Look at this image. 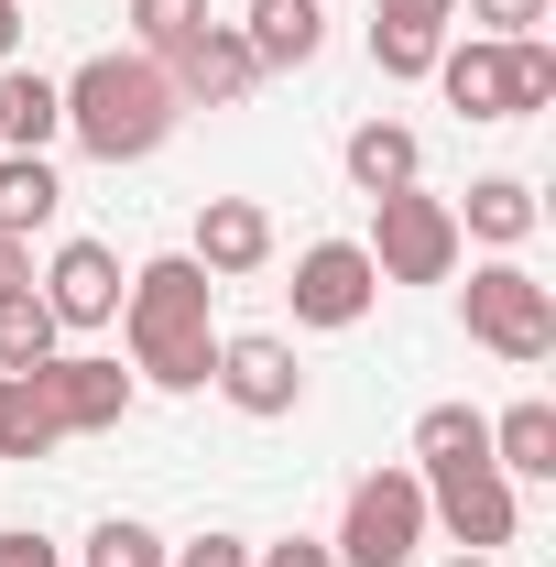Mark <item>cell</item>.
Here are the masks:
<instances>
[{
    "label": "cell",
    "instance_id": "cell-1",
    "mask_svg": "<svg viewBox=\"0 0 556 567\" xmlns=\"http://www.w3.org/2000/svg\"><path fill=\"white\" fill-rule=\"evenodd\" d=\"M218 284L186 262V251H164V262H142L121 284V328H132V371L142 382H164V393H208L218 371V328H208Z\"/></svg>",
    "mask_w": 556,
    "mask_h": 567
},
{
    "label": "cell",
    "instance_id": "cell-2",
    "mask_svg": "<svg viewBox=\"0 0 556 567\" xmlns=\"http://www.w3.org/2000/svg\"><path fill=\"white\" fill-rule=\"evenodd\" d=\"M55 87H66V142L99 153V164H142V153H164L175 121H186V99L164 87L153 55H87V66L55 76Z\"/></svg>",
    "mask_w": 556,
    "mask_h": 567
},
{
    "label": "cell",
    "instance_id": "cell-3",
    "mask_svg": "<svg viewBox=\"0 0 556 567\" xmlns=\"http://www.w3.org/2000/svg\"><path fill=\"white\" fill-rule=\"evenodd\" d=\"M371 274L382 284H447L459 274V208L447 197H425V186H393V197H371Z\"/></svg>",
    "mask_w": 556,
    "mask_h": 567
},
{
    "label": "cell",
    "instance_id": "cell-4",
    "mask_svg": "<svg viewBox=\"0 0 556 567\" xmlns=\"http://www.w3.org/2000/svg\"><path fill=\"white\" fill-rule=\"evenodd\" d=\"M470 339L513 371H535L556 350V284H535L524 262H481L470 274Z\"/></svg>",
    "mask_w": 556,
    "mask_h": 567
},
{
    "label": "cell",
    "instance_id": "cell-5",
    "mask_svg": "<svg viewBox=\"0 0 556 567\" xmlns=\"http://www.w3.org/2000/svg\"><path fill=\"white\" fill-rule=\"evenodd\" d=\"M415 481H425V524H436L459 557H502V546H513L524 513H513V481H502L491 458H436Z\"/></svg>",
    "mask_w": 556,
    "mask_h": 567
},
{
    "label": "cell",
    "instance_id": "cell-6",
    "mask_svg": "<svg viewBox=\"0 0 556 567\" xmlns=\"http://www.w3.org/2000/svg\"><path fill=\"white\" fill-rule=\"evenodd\" d=\"M415 546H425V481H415V470H371V481H349V513H339V546H328V557L404 567Z\"/></svg>",
    "mask_w": 556,
    "mask_h": 567
},
{
    "label": "cell",
    "instance_id": "cell-7",
    "mask_svg": "<svg viewBox=\"0 0 556 567\" xmlns=\"http://www.w3.org/2000/svg\"><path fill=\"white\" fill-rule=\"evenodd\" d=\"M284 295H295V328H360V317L382 306V274H371L360 240H306Z\"/></svg>",
    "mask_w": 556,
    "mask_h": 567
},
{
    "label": "cell",
    "instance_id": "cell-8",
    "mask_svg": "<svg viewBox=\"0 0 556 567\" xmlns=\"http://www.w3.org/2000/svg\"><path fill=\"white\" fill-rule=\"evenodd\" d=\"M164 66V87L186 99V110H240L251 87H262V66H251V44H240V22H197L175 55H153Z\"/></svg>",
    "mask_w": 556,
    "mask_h": 567
},
{
    "label": "cell",
    "instance_id": "cell-9",
    "mask_svg": "<svg viewBox=\"0 0 556 567\" xmlns=\"http://www.w3.org/2000/svg\"><path fill=\"white\" fill-rule=\"evenodd\" d=\"M33 393H44V415H55V436H99V425H121L132 415V371L121 360H99V350H55L44 371H33Z\"/></svg>",
    "mask_w": 556,
    "mask_h": 567
},
{
    "label": "cell",
    "instance_id": "cell-10",
    "mask_svg": "<svg viewBox=\"0 0 556 567\" xmlns=\"http://www.w3.org/2000/svg\"><path fill=\"white\" fill-rule=\"evenodd\" d=\"M208 382L240 404V415H262V425L306 404V371H295V350H284L274 328H251V339H218V371H208Z\"/></svg>",
    "mask_w": 556,
    "mask_h": 567
},
{
    "label": "cell",
    "instance_id": "cell-11",
    "mask_svg": "<svg viewBox=\"0 0 556 567\" xmlns=\"http://www.w3.org/2000/svg\"><path fill=\"white\" fill-rule=\"evenodd\" d=\"M186 262H197L208 284L262 274V262H274V208H262V197H208V208H197V240H186Z\"/></svg>",
    "mask_w": 556,
    "mask_h": 567
},
{
    "label": "cell",
    "instance_id": "cell-12",
    "mask_svg": "<svg viewBox=\"0 0 556 567\" xmlns=\"http://www.w3.org/2000/svg\"><path fill=\"white\" fill-rule=\"evenodd\" d=\"M44 306H55V328H110L121 317V251L110 240H66L44 262Z\"/></svg>",
    "mask_w": 556,
    "mask_h": 567
},
{
    "label": "cell",
    "instance_id": "cell-13",
    "mask_svg": "<svg viewBox=\"0 0 556 567\" xmlns=\"http://www.w3.org/2000/svg\"><path fill=\"white\" fill-rule=\"evenodd\" d=\"M436 87H447V110H470V121H513V44H491V33L447 44V55H436Z\"/></svg>",
    "mask_w": 556,
    "mask_h": 567
},
{
    "label": "cell",
    "instance_id": "cell-14",
    "mask_svg": "<svg viewBox=\"0 0 556 567\" xmlns=\"http://www.w3.org/2000/svg\"><path fill=\"white\" fill-rule=\"evenodd\" d=\"M240 44H251V66H262V76L317 66V44H328V0H251Z\"/></svg>",
    "mask_w": 556,
    "mask_h": 567
},
{
    "label": "cell",
    "instance_id": "cell-15",
    "mask_svg": "<svg viewBox=\"0 0 556 567\" xmlns=\"http://www.w3.org/2000/svg\"><path fill=\"white\" fill-rule=\"evenodd\" d=\"M66 132V87L44 66H0V153H44Z\"/></svg>",
    "mask_w": 556,
    "mask_h": 567
},
{
    "label": "cell",
    "instance_id": "cell-16",
    "mask_svg": "<svg viewBox=\"0 0 556 567\" xmlns=\"http://www.w3.org/2000/svg\"><path fill=\"white\" fill-rule=\"evenodd\" d=\"M339 164H349L360 197H393V186H415V175H425V142L404 132V121H360V132L339 142Z\"/></svg>",
    "mask_w": 556,
    "mask_h": 567
},
{
    "label": "cell",
    "instance_id": "cell-17",
    "mask_svg": "<svg viewBox=\"0 0 556 567\" xmlns=\"http://www.w3.org/2000/svg\"><path fill=\"white\" fill-rule=\"evenodd\" d=\"M459 240H491V251L535 240V186H524V175H481L470 208H459Z\"/></svg>",
    "mask_w": 556,
    "mask_h": 567
},
{
    "label": "cell",
    "instance_id": "cell-18",
    "mask_svg": "<svg viewBox=\"0 0 556 567\" xmlns=\"http://www.w3.org/2000/svg\"><path fill=\"white\" fill-rule=\"evenodd\" d=\"M491 470L502 481H556V404H513L491 425Z\"/></svg>",
    "mask_w": 556,
    "mask_h": 567
},
{
    "label": "cell",
    "instance_id": "cell-19",
    "mask_svg": "<svg viewBox=\"0 0 556 567\" xmlns=\"http://www.w3.org/2000/svg\"><path fill=\"white\" fill-rule=\"evenodd\" d=\"M55 208H66V186H55V164H44V153H0V240H22V229H44Z\"/></svg>",
    "mask_w": 556,
    "mask_h": 567
},
{
    "label": "cell",
    "instance_id": "cell-20",
    "mask_svg": "<svg viewBox=\"0 0 556 567\" xmlns=\"http://www.w3.org/2000/svg\"><path fill=\"white\" fill-rule=\"evenodd\" d=\"M55 339H66V328H55L44 295H0V371H44Z\"/></svg>",
    "mask_w": 556,
    "mask_h": 567
},
{
    "label": "cell",
    "instance_id": "cell-21",
    "mask_svg": "<svg viewBox=\"0 0 556 567\" xmlns=\"http://www.w3.org/2000/svg\"><path fill=\"white\" fill-rule=\"evenodd\" d=\"M44 447H66V436H55V415H44L33 371H0V458H44Z\"/></svg>",
    "mask_w": 556,
    "mask_h": 567
},
{
    "label": "cell",
    "instance_id": "cell-22",
    "mask_svg": "<svg viewBox=\"0 0 556 567\" xmlns=\"http://www.w3.org/2000/svg\"><path fill=\"white\" fill-rule=\"evenodd\" d=\"M415 458L436 470V458H491V415L481 404H436V415L415 425Z\"/></svg>",
    "mask_w": 556,
    "mask_h": 567
},
{
    "label": "cell",
    "instance_id": "cell-23",
    "mask_svg": "<svg viewBox=\"0 0 556 567\" xmlns=\"http://www.w3.org/2000/svg\"><path fill=\"white\" fill-rule=\"evenodd\" d=\"M447 33H415V22H371V66L382 76H436Z\"/></svg>",
    "mask_w": 556,
    "mask_h": 567
},
{
    "label": "cell",
    "instance_id": "cell-24",
    "mask_svg": "<svg viewBox=\"0 0 556 567\" xmlns=\"http://www.w3.org/2000/svg\"><path fill=\"white\" fill-rule=\"evenodd\" d=\"M556 99V44L546 33H513V121H535Z\"/></svg>",
    "mask_w": 556,
    "mask_h": 567
},
{
    "label": "cell",
    "instance_id": "cell-25",
    "mask_svg": "<svg viewBox=\"0 0 556 567\" xmlns=\"http://www.w3.org/2000/svg\"><path fill=\"white\" fill-rule=\"evenodd\" d=\"M87 567H164V535L132 524V513H110V524L87 535Z\"/></svg>",
    "mask_w": 556,
    "mask_h": 567
},
{
    "label": "cell",
    "instance_id": "cell-26",
    "mask_svg": "<svg viewBox=\"0 0 556 567\" xmlns=\"http://www.w3.org/2000/svg\"><path fill=\"white\" fill-rule=\"evenodd\" d=\"M208 22V0H132V33H142V55H175L186 33Z\"/></svg>",
    "mask_w": 556,
    "mask_h": 567
},
{
    "label": "cell",
    "instance_id": "cell-27",
    "mask_svg": "<svg viewBox=\"0 0 556 567\" xmlns=\"http://www.w3.org/2000/svg\"><path fill=\"white\" fill-rule=\"evenodd\" d=\"M470 22H481L491 44H513V33H535V22H546V0H470Z\"/></svg>",
    "mask_w": 556,
    "mask_h": 567
},
{
    "label": "cell",
    "instance_id": "cell-28",
    "mask_svg": "<svg viewBox=\"0 0 556 567\" xmlns=\"http://www.w3.org/2000/svg\"><path fill=\"white\" fill-rule=\"evenodd\" d=\"M164 567H251L240 535H197V546H164Z\"/></svg>",
    "mask_w": 556,
    "mask_h": 567
},
{
    "label": "cell",
    "instance_id": "cell-29",
    "mask_svg": "<svg viewBox=\"0 0 556 567\" xmlns=\"http://www.w3.org/2000/svg\"><path fill=\"white\" fill-rule=\"evenodd\" d=\"M0 567H66V546L33 535V524H11V535H0Z\"/></svg>",
    "mask_w": 556,
    "mask_h": 567
},
{
    "label": "cell",
    "instance_id": "cell-30",
    "mask_svg": "<svg viewBox=\"0 0 556 567\" xmlns=\"http://www.w3.org/2000/svg\"><path fill=\"white\" fill-rule=\"evenodd\" d=\"M251 567H339V557H328L317 535H284V546H262V557H251Z\"/></svg>",
    "mask_w": 556,
    "mask_h": 567
},
{
    "label": "cell",
    "instance_id": "cell-31",
    "mask_svg": "<svg viewBox=\"0 0 556 567\" xmlns=\"http://www.w3.org/2000/svg\"><path fill=\"white\" fill-rule=\"evenodd\" d=\"M459 0H382V22H415V33H447Z\"/></svg>",
    "mask_w": 556,
    "mask_h": 567
},
{
    "label": "cell",
    "instance_id": "cell-32",
    "mask_svg": "<svg viewBox=\"0 0 556 567\" xmlns=\"http://www.w3.org/2000/svg\"><path fill=\"white\" fill-rule=\"evenodd\" d=\"M0 295H33V262H22V240H0Z\"/></svg>",
    "mask_w": 556,
    "mask_h": 567
},
{
    "label": "cell",
    "instance_id": "cell-33",
    "mask_svg": "<svg viewBox=\"0 0 556 567\" xmlns=\"http://www.w3.org/2000/svg\"><path fill=\"white\" fill-rule=\"evenodd\" d=\"M22 55V0H0V66Z\"/></svg>",
    "mask_w": 556,
    "mask_h": 567
},
{
    "label": "cell",
    "instance_id": "cell-34",
    "mask_svg": "<svg viewBox=\"0 0 556 567\" xmlns=\"http://www.w3.org/2000/svg\"><path fill=\"white\" fill-rule=\"evenodd\" d=\"M447 567H502V557H447Z\"/></svg>",
    "mask_w": 556,
    "mask_h": 567
}]
</instances>
